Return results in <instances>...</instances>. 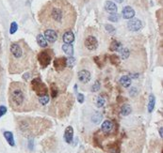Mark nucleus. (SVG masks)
<instances>
[{
    "label": "nucleus",
    "instance_id": "f257e3e1",
    "mask_svg": "<svg viewBox=\"0 0 163 153\" xmlns=\"http://www.w3.org/2000/svg\"><path fill=\"white\" fill-rule=\"evenodd\" d=\"M40 19L45 27L67 30L75 25L76 12L66 0H53L44 8Z\"/></svg>",
    "mask_w": 163,
    "mask_h": 153
},
{
    "label": "nucleus",
    "instance_id": "f03ea898",
    "mask_svg": "<svg viewBox=\"0 0 163 153\" xmlns=\"http://www.w3.org/2000/svg\"><path fill=\"white\" fill-rule=\"evenodd\" d=\"M9 103L13 111H31L36 107V100L26 84L13 82L9 88Z\"/></svg>",
    "mask_w": 163,
    "mask_h": 153
},
{
    "label": "nucleus",
    "instance_id": "7ed1b4c3",
    "mask_svg": "<svg viewBox=\"0 0 163 153\" xmlns=\"http://www.w3.org/2000/svg\"><path fill=\"white\" fill-rule=\"evenodd\" d=\"M10 73H20L27 70L32 62L33 55L24 42H13L10 47Z\"/></svg>",
    "mask_w": 163,
    "mask_h": 153
},
{
    "label": "nucleus",
    "instance_id": "20e7f679",
    "mask_svg": "<svg viewBox=\"0 0 163 153\" xmlns=\"http://www.w3.org/2000/svg\"><path fill=\"white\" fill-rule=\"evenodd\" d=\"M50 127V122L45 118H24L18 121V129L26 136H37Z\"/></svg>",
    "mask_w": 163,
    "mask_h": 153
},
{
    "label": "nucleus",
    "instance_id": "39448f33",
    "mask_svg": "<svg viewBox=\"0 0 163 153\" xmlns=\"http://www.w3.org/2000/svg\"><path fill=\"white\" fill-rule=\"evenodd\" d=\"M31 86H32V89L33 91L38 95V96H44L47 94V87L42 82V80L40 78H36L33 79L31 82Z\"/></svg>",
    "mask_w": 163,
    "mask_h": 153
},
{
    "label": "nucleus",
    "instance_id": "423d86ee",
    "mask_svg": "<svg viewBox=\"0 0 163 153\" xmlns=\"http://www.w3.org/2000/svg\"><path fill=\"white\" fill-rule=\"evenodd\" d=\"M38 60L43 68L47 67L50 64L51 61V54H49V51H43L38 56Z\"/></svg>",
    "mask_w": 163,
    "mask_h": 153
},
{
    "label": "nucleus",
    "instance_id": "0eeeda50",
    "mask_svg": "<svg viewBox=\"0 0 163 153\" xmlns=\"http://www.w3.org/2000/svg\"><path fill=\"white\" fill-rule=\"evenodd\" d=\"M85 46L88 50L90 51H94L98 47V42L95 37L93 36H89L85 40Z\"/></svg>",
    "mask_w": 163,
    "mask_h": 153
},
{
    "label": "nucleus",
    "instance_id": "6e6552de",
    "mask_svg": "<svg viewBox=\"0 0 163 153\" xmlns=\"http://www.w3.org/2000/svg\"><path fill=\"white\" fill-rule=\"evenodd\" d=\"M127 27L130 31H138L142 27V23L140 20L132 18L128 23H127Z\"/></svg>",
    "mask_w": 163,
    "mask_h": 153
},
{
    "label": "nucleus",
    "instance_id": "1a4fd4ad",
    "mask_svg": "<svg viewBox=\"0 0 163 153\" xmlns=\"http://www.w3.org/2000/svg\"><path fill=\"white\" fill-rule=\"evenodd\" d=\"M66 65H67V59L64 57H58L54 61V67L59 72H61L62 70H64Z\"/></svg>",
    "mask_w": 163,
    "mask_h": 153
},
{
    "label": "nucleus",
    "instance_id": "9d476101",
    "mask_svg": "<svg viewBox=\"0 0 163 153\" xmlns=\"http://www.w3.org/2000/svg\"><path fill=\"white\" fill-rule=\"evenodd\" d=\"M45 39L46 40V42H55L58 39V35H57V32L54 30V29H47L45 32Z\"/></svg>",
    "mask_w": 163,
    "mask_h": 153
},
{
    "label": "nucleus",
    "instance_id": "9b49d317",
    "mask_svg": "<svg viewBox=\"0 0 163 153\" xmlns=\"http://www.w3.org/2000/svg\"><path fill=\"white\" fill-rule=\"evenodd\" d=\"M91 77H92L91 72L87 70H82L78 72V79L81 83H84V84L88 83L91 80Z\"/></svg>",
    "mask_w": 163,
    "mask_h": 153
},
{
    "label": "nucleus",
    "instance_id": "f8f14e48",
    "mask_svg": "<svg viewBox=\"0 0 163 153\" xmlns=\"http://www.w3.org/2000/svg\"><path fill=\"white\" fill-rule=\"evenodd\" d=\"M113 128H114V124H113V122H112L111 120H105V121L102 123L101 131H102L104 133L108 134V133H109V132L112 131Z\"/></svg>",
    "mask_w": 163,
    "mask_h": 153
},
{
    "label": "nucleus",
    "instance_id": "ddd939ff",
    "mask_svg": "<svg viewBox=\"0 0 163 153\" xmlns=\"http://www.w3.org/2000/svg\"><path fill=\"white\" fill-rule=\"evenodd\" d=\"M74 137V129L71 126H68L64 131V140L67 144H71Z\"/></svg>",
    "mask_w": 163,
    "mask_h": 153
},
{
    "label": "nucleus",
    "instance_id": "4468645a",
    "mask_svg": "<svg viewBox=\"0 0 163 153\" xmlns=\"http://www.w3.org/2000/svg\"><path fill=\"white\" fill-rule=\"evenodd\" d=\"M123 16L124 19H132L135 16V11L131 7L126 6L123 9Z\"/></svg>",
    "mask_w": 163,
    "mask_h": 153
},
{
    "label": "nucleus",
    "instance_id": "2eb2a0df",
    "mask_svg": "<svg viewBox=\"0 0 163 153\" xmlns=\"http://www.w3.org/2000/svg\"><path fill=\"white\" fill-rule=\"evenodd\" d=\"M62 40H63V42H64L66 44H71V43L74 42V41H75V35H74V33H73L72 31L68 30V31H66V32L63 34Z\"/></svg>",
    "mask_w": 163,
    "mask_h": 153
},
{
    "label": "nucleus",
    "instance_id": "dca6fc26",
    "mask_svg": "<svg viewBox=\"0 0 163 153\" xmlns=\"http://www.w3.org/2000/svg\"><path fill=\"white\" fill-rule=\"evenodd\" d=\"M105 10L107 12H110V13H116V12H117V6L113 2H111V1H107L105 3Z\"/></svg>",
    "mask_w": 163,
    "mask_h": 153
},
{
    "label": "nucleus",
    "instance_id": "f3484780",
    "mask_svg": "<svg viewBox=\"0 0 163 153\" xmlns=\"http://www.w3.org/2000/svg\"><path fill=\"white\" fill-rule=\"evenodd\" d=\"M4 137L6 138L7 142L9 143L10 146H13L14 144V138H13V134L11 131H4Z\"/></svg>",
    "mask_w": 163,
    "mask_h": 153
},
{
    "label": "nucleus",
    "instance_id": "a211bd4d",
    "mask_svg": "<svg viewBox=\"0 0 163 153\" xmlns=\"http://www.w3.org/2000/svg\"><path fill=\"white\" fill-rule=\"evenodd\" d=\"M120 83L124 87H128L130 85H131V79L129 76L127 75H124V76H122L121 79H120Z\"/></svg>",
    "mask_w": 163,
    "mask_h": 153
},
{
    "label": "nucleus",
    "instance_id": "6ab92c4d",
    "mask_svg": "<svg viewBox=\"0 0 163 153\" xmlns=\"http://www.w3.org/2000/svg\"><path fill=\"white\" fill-rule=\"evenodd\" d=\"M62 50L68 56H73L74 55V48L71 44H66V43L63 44L62 45Z\"/></svg>",
    "mask_w": 163,
    "mask_h": 153
},
{
    "label": "nucleus",
    "instance_id": "aec40b11",
    "mask_svg": "<svg viewBox=\"0 0 163 153\" xmlns=\"http://www.w3.org/2000/svg\"><path fill=\"white\" fill-rule=\"evenodd\" d=\"M155 99L154 95H150L149 102H148V111H149V113L153 112V110L155 108Z\"/></svg>",
    "mask_w": 163,
    "mask_h": 153
},
{
    "label": "nucleus",
    "instance_id": "412c9836",
    "mask_svg": "<svg viewBox=\"0 0 163 153\" xmlns=\"http://www.w3.org/2000/svg\"><path fill=\"white\" fill-rule=\"evenodd\" d=\"M37 42L41 47H46L47 46V42L42 34H39L37 36Z\"/></svg>",
    "mask_w": 163,
    "mask_h": 153
},
{
    "label": "nucleus",
    "instance_id": "4be33fe9",
    "mask_svg": "<svg viewBox=\"0 0 163 153\" xmlns=\"http://www.w3.org/2000/svg\"><path fill=\"white\" fill-rule=\"evenodd\" d=\"M131 107H130V105H128V104H124V105H123L122 106V108H121V114H122V116H128L130 113H131Z\"/></svg>",
    "mask_w": 163,
    "mask_h": 153
},
{
    "label": "nucleus",
    "instance_id": "5701e85b",
    "mask_svg": "<svg viewBox=\"0 0 163 153\" xmlns=\"http://www.w3.org/2000/svg\"><path fill=\"white\" fill-rule=\"evenodd\" d=\"M110 49H111V51H121L123 49V47H122V44L120 42L113 41L111 45H110Z\"/></svg>",
    "mask_w": 163,
    "mask_h": 153
},
{
    "label": "nucleus",
    "instance_id": "b1692460",
    "mask_svg": "<svg viewBox=\"0 0 163 153\" xmlns=\"http://www.w3.org/2000/svg\"><path fill=\"white\" fill-rule=\"evenodd\" d=\"M101 119H102V115H101L100 113H98V112L94 113V115H93L92 117V122L95 123V124H98V123L101 121Z\"/></svg>",
    "mask_w": 163,
    "mask_h": 153
},
{
    "label": "nucleus",
    "instance_id": "393cba45",
    "mask_svg": "<svg viewBox=\"0 0 163 153\" xmlns=\"http://www.w3.org/2000/svg\"><path fill=\"white\" fill-rule=\"evenodd\" d=\"M40 102L43 104V105H45L49 102V96L46 94V95H44V96H41L40 99H39Z\"/></svg>",
    "mask_w": 163,
    "mask_h": 153
},
{
    "label": "nucleus",
    "instance_id": "a878e982",
    "mask_svg": "<svg viewBox=\"0 0 163 153\" xmlns=\"http://www.w3.org/2000/svg\"><path fill=\"white\" fill-rule=\"evenodd\" d=\"M17 29H18V26H17V24H16L15 22L12 23V25H11V28H10V33H11V34H14V33L17 31Z\"/></svg>",
    "mask_w": 163,
    "mask_h": 153
},
{
    "label": "nucleus",
    "instance_id": "bb28decb",
    "mask_svg": "<svg viewBox=\"0 0 163 153\" xmlns=\"http://www.w3.org/2000/svg\"><path fill=\"white\" fill-rule=\"evenodd\" d=\"M109 58H110V62H111L113 65H117V64L120 63V59H119V57H118L117 56H111Z\"/></svg>",
    "mask_w": 163,
    "mask_h": 153
},
{
    "label": "nucleus",
    "instance_id": "cd10ccee",
    "mask_svg": "<svg viewBox=\"0 0 163 153\" xmlns=\"http://www.w3.org/2000/svg\"><path fill=\"white\" fill-rule=\"evenodd\" d=\"M108 19L109 21L111 22H117L119 20V15L117 13H111L109 16H108Z\"/></svg>",
    "mask_w": 163,
    "mask_h": 153
},
{
    "label": "nucleus",
    "instance_id": "c85d7f7f",
    "mask_svg": "<svg viewBox=\"0 0 163 153\" xmlns=\"http://www.w3.org/2000/svg\"><path fill=\"white\" fill-rule=\"evenodd\" d=\"M104 104H105V100H104V98L99 97V98L97 99V101H96V106H97V107H102Z\"/></svg>",
    "mask_w": 163,
    "mask_h": 153
},
{
    "label": "nucleus",
    "instance_id": "c756f323",
    "mask_svg": "<svg viewBox=\"0 0 163 153\" xmlns=\"http://www.w3.org/2000/svg\"><path fill=\"white\" fill-rule=\"evenodd\" d=\"M99 89H100V83H99L98 81H96V82L93 84V86H92V92H95V91H98Z\"/></svg>",
    "mask_w": 163,
    "mask_h": 153
},
{
    "label": "nucleus",
    "instance_id": "7c9ffc66",
    "mask_svg": "<svg viewBox=\"0 0 163 153\" xmlns=\"http://www.w3.org/2000/svg\"><path fill=\"white\" fill-rule=\"evenodd\" d=\"M121 53H122V57H123V58H126L128 56H129V50L128 49H122L121 51H120Z\"/></svg>",
    "mask_w": 163,
    "mask_h": 153
},
{
    "label": "nucleus",
    "instance_id": "2f4dec72",
    "mask_svg": "<svg viewBox=\"0 0 163 153\" xmlns=\"http://www.w3.org/2000/svg\"><path fill=\"white\" fill-rule=\"evenodd\" d=\"M51 93H52V97H53V98H56V96H57V94H58V90H57V87L55 86V85H52Z\"/></svg>",
    "mask_w": 163,
    "mask_h": 153
},
{
    "label": "nucleus",
    "instance_id": "473e14b6",
    "mask_svg": "<svg viewBox=\"0 0 163 153\" xmlns=\"http://www.w3.org/2000/svg\"><path fill=\"white\" fill-rule=\"evenodd\" d=\"M105 27H106L107 31H108V32H110V33H113V32L115 31V28H114L112 26H110V25H106Z\"/></svg>",
    "mask_w": 163,
    "mask_h": 153
},
{
    "label": "nucleus",
    "instance_id": "72a5a7b5",
    "mask_svg": "<svg viewBox=\"0 0 163 153\" xmlns=\"http://www.w3.org/2000/svg\"><path fill=\"white\" fill-rule=\"evenodd\" d=\"M7 112V108L5 106H0V117L4 116Z\"/></svg>",
    "mask_w": 163,
    "mask_h": 153
},
{
    "label": "nucleus",
    "instance_id": "f704fd0d",
    "mask_svg": "<svg viewBox=\"0 0 163 153\" xmlns=\"http://www.w3.org/2000/svg\"><path fill=\"white\" fill-rule=\"evenodd\" d=\"M75 64V58L74 57H70L68 60H67V65H69L70 67H73Z\"/></svg>",
    "mask_w": 163,
    "mask_h": 153
},
{
    "label": "nucleus",
    "instance_id": "c9c22d12",
    "mask_svg": "<svg viewBox=\"0 0 163 153\" xmlns=\"http://www.w3.org/2000/svg\"><path fill=\"white\" fill-rule=\"evenodd\" d=\"M77 100H78V101H79L80 103H82V102L84 101V95H83V94H78Z\"/></svg>",
    "mask_w": 163,
    "mask_h": 153
},
{
    "label": "nucleus",
    "instance_id": "e433bc0d",
    "mask_svg": "<svg viewBox=\"0 0 163 153\" xmlns=\"http://www.w3.org/2000/svg\"><path fill=\"white\" fill-rule=\"evenodd\" d=\"M85 153H101L97 150H93V149H88L87 151H85Z\"/></svg>",
    "mask_w": 163,
    "mask_h": 153
},
{
    "label": "nucleus",
    "instance_id": "4c0bfd02",
    "mask_svg": "<svg viewBox=\"0 0 163 153\" xmlns=\"http://www.w3.org/2000/svg\"><path fill=\"white\" fill-rule=\"evenodd\" d=\"M162 132H163V130H162V128H160V129H159V135H160L161 137H162V134H163Z\"/></svg>",
    "mask_w": 163,
    "mask_h": 153
},
{
    "label": "nucleus",
    "instance_id": "58836bf2",
    "mask_svg": "<svg viewBox=\"0 0 163 153\" xmlns=\"http://www.w3.org/2000/svg\"><path fill=\"white\" fill-rule=\"evenodd\" d=\"M124 1V0H117V2H119V3H122Z\"/></svg>",
    "mask_w": 163,
    "mask_h": 153
},
{
    "label": "nucleus",
    "instance_id": "ea45409f",
    "mask_svg": "<svg viewBox=\"0 0 163 153\" xmlns=\"http://www.w3.org/2000/svg\"><path fill=\"white\" fill-rule=\"evenodd\" d=\"M2 73V68H1V66H0V74Z\"/></svg>",
    "mask_w": 163,
    "mask_h": 153
}]
</instances>
